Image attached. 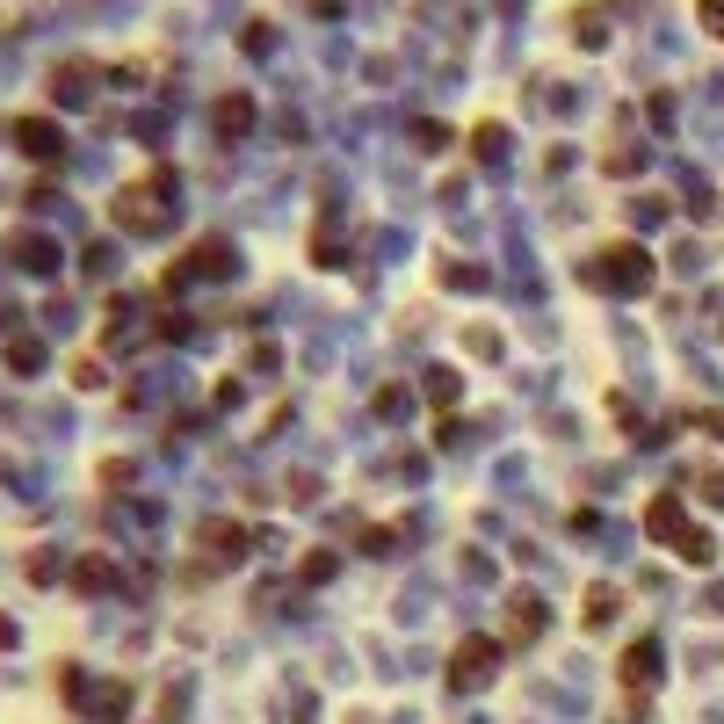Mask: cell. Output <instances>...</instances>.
Returning <instances> with one entry per match:
<instances>
[{
	"instance_id": "1",
	"label": "cell",
	"mask_w": 724,
	"mask_h": 724,
	"mask_svg": "<svg viewBox=\"0 0 724 724\" xmlns=\"http://www.w3.org/2000/svg\"><path fill=\"white\" fill-rule=\"evenodd\" d=\"M652 276H659V261H652V247H638V239H609V247L587 261V283L609 290V297H645Z\"/></svg>"
},
{
	"instance_id": "2",
	"label": "cell",
	"mask_w": 724,
	"mask_h": 724,
	"mask_svg": "<svg viewBox=\"0 0 724 724\" xmlns=\"http://www.w3.org/2000/svg\"><path fill=\"white\" fill-rule=\"evenodd\" d=\"M645 536L659 543V551H681V543L696 536V522H688L681 493H652V500H645Z\"/></svg>"
},
{
	"instance_id": "3",
	"label": "cell",
	"mask_w": 724,
	"mask_h": 724,
	"mask_svg": "<svg viewBox=\"0 0 724 724\" xmlns=\"http://www.w3.org/2000/svg\"><path fill=\"white\" fill-rule=\"evenodd\" d=\"M500 667V638H457L449 652V688H486Z\"/></svg>"
},
{
	"instance_id": "4",
	"label": "cell",
	"mask_w": 724,
	"mask_h": 724,
	"mask_svg": "<svg viewBox=\"0 0 724 724\" xmlns=\"http://www.w3.org/2000/svg\"><path fill=\"white\" fill-rule=\"evenodd\" d=\"M153 196H167V174H153V181H138V189L116 196V225H131V232H160L167 218H160V203H153Z\"/></svg>"
},
{
	"instance_id": "5",
	"label": "cell",
	"mask_w": 724,
	"mask_h": 724,
	"mask_svg": "<svg viewBox=\"0 0 724 724\" xmlns=\"http://www.w3.org/2000/svg\"><path fill=\"white\" fill-rule=\"evenodd\" d=\"M225 268H232V247H225V239H196V247L167 268V290H181L189 276H225Z\"/></svg>"
},
{
	"instance_id": "6",
	"label": "cell",
	"mask_w": 724,
	"mask_h": 724,
	"mask_svg": "<svg viewBox=\"0 0 724 724\" xmlns=\"http://www.w3.org/2000/svg\"><path fill=\"white\" fill-rule=\"evenodd\" d=\"M616 674H623L630 688H652V681H659V638H630L623 659H616Z\"/></svg>"
},
{
	"instance_id": "7",
	"label": "cell",
	"mask_w": 724,
	"mask_h": 724,
	"mask_svg": "<svg viewBox=\"0 0 724 724\" xmlns=\"http://www.w3.org/2000/svg\"><path fill=\"white\" fill-rule=\"evenodd\" d=\"M616 616H623V587L601 580V587H587V594H580V623H587V630H609Z\"/></svg>"
},
{
	"instance_id": "8",
	"label": "cell",
	"mask_w": 724,
	"mask_h": 724,
	"mask_svg": "<svg viewBox=\"0 0 724 724\" xmlns=\"http://www.w3.org/2000/svg\"><path fill=\"white\" fill-rule=\"evenodd\" d=\"M15 138H22V153H29V160H58V145H66V138H58V131L44 124V116H22V124H15Z\"/></svg>"
},
{
	"instance_id": "9",
	"label": "cell",
	"mask_w": 724,
	"mask_h": 724,
	"mask_svg": "<svg viewBox=\"0 0 724 724\" xmlns=\"http://www.w3.org/2000/svg\"><path fill=\"white\" fill-rule=\"evenodd\" d=\"M507 609H515V616H507V638H536V630H543V601H529V594H515V601H507Z\"/></svg>"
},
{
	"instance_id": "10",
	"label": "cell",
	"mask_w": 724,
	"mask_h": 724,
	"mask_svg": "<svg viewBox=\"0 0 724 724\" xmlns=\"http://www.w3.org/2000/svg\"><path fill=\"white\" fill-rule=\"evenodd\" d=\"M73 587H80V594H102V587H116V565H109L102 551H95V558H80V565H73Z\"/></svg>"
},
{
	"instance_id": "11",
	"label": "cell",
	"mask_w": 724,
	"mask_h": 724,
	"mask_svg": "<svg viewBox=\"0 0 724 724\" xmlns=\"http://www.w3.org/2000/svg\"><path fill=\"white\" fill-rule=\"evenodd\" d=\"M124 710H131V681H102L95 688V724H116Z\"/></svg>"
},
{
	"instance_id": "12",
	"label": "cell",
	"mask_w": 724,
	"mask_h": 724,
	"mask_svg": "<svg viewBox=\"0 0 724 724\" xmlns=\"http://www.w3.org/2000/svg\"><path fill=\"white\" fill-rule=\"evenodd\" d=\"M239 543H247V529H239V522H203V551L239 558Z\"/></svg>"
},
{
	"instance_id": "13",
	"label": "cell",
	"mask_w": 724,
	"mask_h": 724,
	"mask_svg": "<svg viewBox=\"0 0 724 724\" xmlns=\"http://www.w3.org/2000/svg\"><path fill=\"white\" fill-rule=\"evenodd\" d=\"M247 124H254V102H247V95H225V102H218V138H239Z\"/></svg>"
},
{
	"instance_id": "14",
	"label": "cell",
	"mask_w": 724,
	"mask_h": 724,
	"mask_svg": "<svg viewBox=\"0 0 724 724\" xmlns=\"http://www.w3.org/2000/svg\"><path fill=\"white\" fill-rule=\"evenodd\" d=\"M312 261L319 268H341V232H334V210L319 218V232H312Z\"/></svg>"
},
{
	"instance_id": "15",
	"label": "cell",
	"mask_w": 724,
	"mask_h": 724,
	"mask_svg": "<svg viewBox=\"0 0 724 724\" xmlns=\"http://www.w3.org/2000/svg\"><path fill=\"white\" fill-rule=\"evenodd\" d=\"M15 254H22V268H37V276H44V268H58V247H51V239H37V232L15 239Z\"/></svg>"
},
{
	"instance_id": "16",
	"label": "cell",
	"mask_w": 724,
	"mask_h": 724,
	"mask_svg": "<svg viewBox=\"0 0 724 724\" xmlns=\"http://www.w3.org/2000/svg\"><path fill=\"white\" fill-rule=\"evenodd\" d=\"M674 558H681V565H717V536H710V529H696V536H688Z\"/></svg>"
},
{
	"instance_id": "17",
	"label": "cell",
	"mask_w": 724,
	"mask_h": 724,
	"mask_svg": "<svg viewBox=\"0 0 724 724\" xmlns=\"http://www.w3.org/2000/svg\"><path fill=\"white\" fill-rule=\"evenodd\" d=\"M442 283H449V290H486V268H471V261H442Z\"/></svg>"
},
{
	"instance_id": "18",
	"label": "cell",
	"mask_w": 724,
	"mask_h": 724,
	"mask_svg": "<svg viewBox=\"0 0 724 724\" xmlns=\"http://www.w3.org/2000/svg\"><path fill=\"white\" fill-rule=\"evenodd\" d=\"M334 572H341V558H334V551H312L305 565H297V580H312V587H319V580H334Z\"/></svg>"
},
{
	"instance_id": "19",
	"label": "cell",
	"mask_w": 724,
	"mask_h": 724,
	"mask_svg": "<svg viewBox=\"0 0 724 724\" xmlns=\"http://www.w3.org/2000/svg\"><path fill=\"white\" fill-rule=\"evenodd\" d=\"M428 399L435 406H457V370H428Z\"/></svg>"
},
{
	"instance_id": "20",
	"label": "cell",
	"mask_w": 724,
	"mask_h": 724,
	"mask_svg": "<svg viewBox=\"0 0 724 724\" xmlns=\"http://www.w3.org/2000/svg\"><path fill=\"white\" fill-rule=\"evenodd\" d=\"M37 362H44V348H37V341H8V370H22V377H29Z\"/></svg>"
},
{
	"instance_id": "21",
	"label": "cell",
	"mask_w": 724,
	"mask_h": 724,
	"mask_svg": "<svg viewBox=\"0 0 724 724\" xmlns=\"http://www.w3.org/2000/svg\"><path fill=\"white\" fill-rule=\"evenodd\" d=\"M471 153L493 160V153H500V124H478V131H471Z\"/></svg>"
},
{
	"instance_id": "22",
	"label": "cell",
	"mask_w": 724,
	"mask_h": 724,
	"mask_svg": "<svg viewBox=\"0 0 724 724\" xmlns=\"http://www.w3.org/2000/svg\"><path fill=\"white\" fill-rule=\"evenodd\" d=\"M703 29H710V37H724V0H703Z\"/></svg>"
},
{
	"instance_id": "23",
	"label": "cell",
	"mask_w": 724,
	"mask_h": 724,
	"mask_svg": "<svg viewBox=\"0 0 724 724\" xmlns=\"http://www.w3.org/2000/svg\"><path fill=\"white\" fill-rule=\"evenodd\" d=\"M696 428H703L710 442H724V413H696Z\"/></svg>"
}]
</instances>
